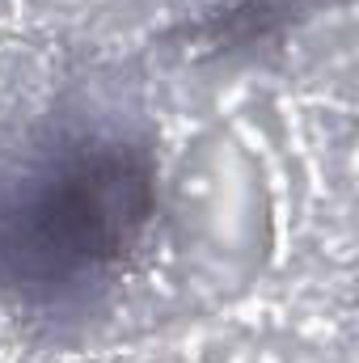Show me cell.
<instances>
[{"instance_id":"6da1fadb","label":"cell","mask_w":359,"mask_h":363,"mask_svg":"<svg viewBox=\"0 0 359 363\" xmlns=\"http://www.w3.org/2000/svg\"><path fill=\"white\" fill-rule=\"evenodd\" d=\"M153 211V169L127 144H89L0 216V262L21 283H68L118 262Z\"/></svg>"}]
</instances>
